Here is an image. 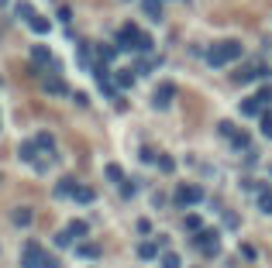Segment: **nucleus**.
Listing matches in <instances>:
<instances>
[{
    "mask_svg": "<svg viewBox=\"0 0 272 268\" xmlns=\"http://www.w3.org/2000/svg\"><path fill=\"white\" fill-rule=\"evenodd\" d=\"M183 107H186V114H190V124H196V120H200V114H203L200 96H196V93H186V96H183Z\"/></svg>",
    "mask_w": 272,
    "mask_h": 268,
    "instance_id": "0eeeda50",
    "label": "nucleus"
},
{
    "mask_svg": "<svg viewBox=\"0 0 272 268\" xmlns=\"http://www.w3.org/2000/svg\"><path fill=\"white\" fill-rule=\"evenodd\" d=\"M186 230H200V220L196 217H186Z\"/></svg>",
    "mask_w": 272,
    "mask_h": 268,
    "instance_id": "f704fd0d",
    "label": "nucleus"
},
{
    "mask_svg": "<svg viewBox=\"0 0 272 268\" xmlns=\"http://www.w3.org/2000/svg\"><path fill=\"white\" fill-rule=\"evenodd\" d=\"M241 41H234V38H228V41H217L214 48L207 52V62L210 65H228V62H234V58H241Z\"/></svg>",
    "mask_w": 272,
    "mask_h": 268,
    "instance_id": "f03ea898",
    "label": "nucleus"
},
{
    "mask_svg": "<svg viewBox=\"0 0 272 268\" xmlns=\"http://www.w3.org/2000/svg\"><path fill=\"white\" fill-rule=\"evenodd\" d=\"M66 230H69L73 237H83V234H86V230H90V227H86L83 220H73V224H69V227H66Z\"/></svg>",
    "mask_w": 272,
    "mask_h": 268,
    "instance_id": "a878e982",
    "label": "nucleus"
},
{
    "mask_svg": "<svg viewBox=\"0 0 272 268\" xmlns=\"http://www.w3.org/2000/svg\"><path fill=\"white\" fill-rule=\"evenodd\" d=\"M262 134H265V138H272V117H269V114L262 117Z\"/></svg>",
    "mask_w": 272,
    "mask_h": 268,
    "instance_id": "7c9ffc66",
    "label": "nucleus"
},
{
    "mask_svg": "<svg viewBox=\"0 0 272 268\" xmlns=\"http://www.w3.org/2000/svg\"><path fill=\"white\" fill-rule=\"evenodd\" d=\"M103 172H107V179H111V182H124V172H121V165H107Z\"/></svg>",
    "mask_w": 272,
    "mask_h": 268,
    "instance_id": "5701e85b",
    "label": "nucleus"
},
{
    "mask_svg": "<svg viewBox=\"0 0 272 268\" xmlns=\"http://www.w3.org/2000/svg\"><path fill=\"white\" fill-rule=\"evenodd\" d=\"M135 189H138L135 182H124V186H121V192H124V196H135Z\"/></svg>",
    "mask_w": 272,
    "mask_h": 268,
    "instance_id": "72a5a7b5",
    "label": "nucleus"
},
{
    "mask_svg": "<svg viewBox=\"0 0 272 268\" xmlns=\"http://www.w3.org/2000/svg\"><path fill=\"white\" fill-rule=\"evenodd\" d=\"M41 83H45V90H48V93H59V96L69 93V86H66L59 76H41Z\"/></svg>",
    "mask_w": 272,
    "mask_h": 268,
    "instance_id": "1a4fd4ad",
    "label": "nucleus"
},
{
    "mask_svg": "<svg viewBox=\"0 0 272 268\" xmlns=\"http://www.w3.org/2000/svg\"><path fill=\"white\" fill-rule=\"evenodd\" d=\"M258 110H262V100H258V96H248V100H241V114H245V117H255Z\"/></svg>",
    "mask_w": 272,
    "mask_h": 268,
    "instance_id": "9b49d317",
    "label": "nucleus"
},
{
    "mask_svg": "<svg viewBox=\"0 0 272 268\" xmlns=\"http://www.w3.org/2000/svg\"><path fill=\"white\" fill-rule=\"evenodd\" d=\"M76 179H73V175H66V179H59V186H56V196H73V192H76Z\"/></svg>",
    "mask_w": 272,
    "mask_h": 268,
    "instance_id": "9d476101",
    "label": "nucleus"
},
{
    "mask_svg": "<svg viewBox=\"0 0 272 268\" xmlns=\"http://www.w3.org/2000/svg\"><path fill=\"white\" fill-rule=\"evenodd\" d=\"M31 220H35V213L28 210V207H18V210H14V224H18V227H28Z\"/></svg>",
    "mask_w": 272,
    "mask_h": 268,
    "instance_id": "2eb2a0df",
    "label": "nucleus"
},
{
    "mask_svg": "<svg viewBox=\"0 0 272 268\" xmlns=\"http://www.w3.org/2000/svg\"><path fill=\"white\" fill-rule=\"evenodd\" d=\"M155 254H158V244H155V241H145V244L138 248V258H145V261H148V258H155Z\"/></svg>",
    "mask_w": 272,
    "mask_h": 268,
    "instance_id": "f3484780",
    "label": "nucleus"
},
{
    "mask_svg": "<svg viewBox=\"0 0 272 268\" xmlns=\"http://www.w3.org/2000/svg\"><path fill=\"white\" fill-rule=\"evenodd\" d=\"M38 268H59V261L56 258H52V254H45V258H41V265Z\"/></svg>",
    "mask_w": 272,
    "mask_h": 268,
    "instance_id": "2f4dec72",
    "label": "nucleus"
},
{
    "mask_svg": "<svg viewBox=\"0 0 272 268\" xmlns=\"http://www.w3.org/2000/svg\"><path fill=\"white\" fill-rule=\"evenodd\" d=\"M69 244H73V234H69V230H59L56 234V248H69Z\"/></svg>",
    "mask_w": 272,
    "mask_h": 268,
    "instance_id": "393cba45",
    "label": "nucleus"
},
{
    "mask_svg": "<svg viewBox=\"0 0 272 268\" xmlns=\"http://www.w3.org/2000/svg\"><path fill=\"white\" fill-rule=\"evenodd\" d=\"M217 131L224 134V138H234V124H228V120H221V124H217Z\"/></svg>",
    "mask_w": 272,
    "mask_h": 268,
    "instance_id": "c756f323",
    "label": "nucleus"
},
{
    "mask_svg": "<svg viewBox=\"0 0 272 268\" xmlns=\"http://www.w3.org/2000/svg\"><path fill=\"white\" fill-rule=\"evenodd\" d=\"M28 24H31V28L38 31V35H48V21H45V18H38V14H35V18L28 21Z\"/></svg>",
    "mask_w": 272,
    "mask_h": 268,
    "instance_id": "4be33fe9",
    "label": "nucleus"
},
{
    "mask_svg": "<svg viewBox=\"0 0 272 268\" xmlns=\"http://www.w3.org/2000/svg\"><path fill=\"white\" fill-rule=\"evenodd\" d=\"M200 199H203V189H200V186H179V189H176V203H179V207H193Z\"/></svg>",
    "mask_w": 272,
    "mask_h": 268,
    "instance_id": "20e7f679",
    "label": "nucleus"
},
{
    "mask_svg": "<svg viewBox=\"0 0 272 268\" xmlns=\"http://www.w3.org/2000/svg\"><path fill=\"white\" fill-rule=\"evenodd\" d=\"M14 14H18L21 21H31L35 18V7H31L28 0H18V4H14Z\"/></svg>",
    "mask_w": 272,
    "mask_h": 268,
    "instance_id": "4468645a",
    "label": "nucleus"
},
{
    "mask_svg": "<svg viewBox=\"0 0 272 268\" xmlns=\"http://www.w3.org/2000/svg\"><path fill=\"white\" fill-rule=\"evenodd\" d=\"M258 207H262L265 213H272V192H269V189H262V192H258Z\"/></svg>",
    "mask_w": 272,
    "mask_h": 268,
    "instance_id": "b1692460",
    "label": "nucleus"
},
{
    "mask_svg": "<svg viewBox=\"0 0 272 268\" xmlns=\"http://www.w3.org/2000/svg\"><path fill=\"white\" fill-rule=\"evenodd\" d=\"M117 48L121 52H152V38L145 31H138L135 24H124L117 31Z\"/></svg>",
    "mask_w": 272,
    "mask_h": 268,
    "instance_id": "f257e3e1",
    "label": "nucleus"
},
{
    "mask_svg": "<svg viewBox=\"0 0 272 268\" xmlns=\"http://www.w3.org/2000/svg\"><path fill=\"white\" fill-rule=\"evenodd\" d=\"M79 258H100V248H97V244H79Z\"/></svg>",
    "mask_w": 272,
    "mask_h": 268,
    "instance_id": "412c9836",
    "label": "nucleus"
},
{
    "mask_svg": "<svg viewBox=\"0 0 272 268\" xmlns=\"http://www.w3.org/2000/svg\"><path fill=\"white\" fill-rule=\"evenodd\" d=\"M141 7H145V14H148L152 21L162 18V0H141Z\"/></svg>",
    "mask_w": 272,
    "mask_h": 268,
    "instance_id": "ddd939ff",
    "label": "nucleus"
},
{
    "mask_svg": "<svg viewBox=\"0 0 272 268\" xmlns=\"http://www.w3.org/2000/svg\"><path fill=\"white\" fill-rule=\"evenodd\" d=\"M173 96H176V86H173V83H158V90L152 93V103L162 110V107H169V100H173Z\"/></svg>",
    "mask_w": 272,
    "mask_h": 268,
    "instance_id": "423d86ee",
    "label": "nucleus"
},
{
    "mask_svg": "<svg viewBox=\"0 0 272 268\" xmlns=\"http://www.w3.org/2000/svg\"><path fill=\"white\" fill-rule=\"evenodd\" d=\"M31 62H35V69H38V65H56L48 45H35V48H31Z\"/></svg>",
    "mask_w": 272,
    "mask_h": 268,
    "instance_id": "6e6552de",
    "label": "nucleus"
},
{
    "mask_svg": "<svg viewBox=\"0 0 272 268\" xmlns=\"http://www.w3.org/2000/svg\"><path fill=\"white\" fill-rule=\"evenodd\" d=\"M79 62H83L86 69L93 65V55H90V45H79Z\"/></svg>",
    "mask_w": 272,
    "mask_h": 268,
    "instance_id": "cd10ccee",
    "label": "nucleus"
},
{
    "mask_svg": "<svg viewBox=\"0 0 272 268\" xmlns=\"http://www.w3.org/2000/svg\"><path fill=\"white\" fill-rule=\"evenodd\" d=\"M158 169H162V172H173V169H176V162L169 158V155H162V158H158Z\"/></svg>",
    "mask_w": 272,
    "mask_h": 268,
    "instance_id": "c85d7f7f",
    "label": "nucleus"
},
{
    "mask_svg": "<svg viewBox=\"0 0 272 268\" xmlns=\"http://www.w3.org/2000/svg\"><path fill=\"white\" fill-rule=\"evenodd\" d=\"M41 258H45L41 244L28 241V244H24V251H21V268H38V265H41Z\"/></svg>",
    "mask_w": 272,
    "mask_h": 268,
    "instance_id": "7ed1b4c3",
    "label": "nucleus"
},
{
    "mask_svg": "<svg viewBox=\"0 0 272 268\" xmlns=\"http://www.w3.org/2000/svg\"><path fill=\"white\" fill-rule=\"evenodd\" d=\"M35 145H38L41 152H48V155H52V148H56V141H52V134H38V138H35Z\"/></svg>",
    "mask_w": 272,
    "mask_h": 268,
    "instance_id": "6ab92c4d",
    "label": "nucleus"
},
{
    "mask_svg": "<svg viewBox=\"0 0 272 268\" xmlns=\"http://www.w3.org/2000/svg\"><path fill=\"white\" fill-rule=\"evenodd\" d=\"M18 155L24 158V162H35V155H38V145H35V141H21Z\"/></svg>",
    "mask_w": 272,
    "mask_h": 268,
    "instance_id": "f8f14e48",
    "label": "nucleus"
},
{
    "mask_svg": "<svg viewBox=\"0 0 272 268\" xmlns=\"http://www.w3.org/2000/svg\"><path fill=\"white\" fill-rule=\"evenodd\" d=\"M193 244L203 251V254H217V230H196Z\"/></svg>",
    "mask_w": 272,
    "mask_h": 268,
    "instance_id": "39448f33",
    "label": "nucleus"
},
{
    "mask_svg": "<svg viewBox=\"0 0 272 268\" xmlns=\"http://www.w3.org/2000/svg\"><path fill=\"white\" fill-rule=\"evenodd\" d=\"M258 100H262V107H265V103H272V86H265V90L258 93Z\"/></svg>",
    "mask_w": 272,
    "mask_h": 268,
    "instance_id": "473e14b6",
    "label": "nucleus"
},
{
    "mask_svg": "<svg viewBox=\"0 0 272 268\" xmlns=\"http://www.w3.org/2000/svg\"><path fill=\"white\" fill-rule=\"evenodd\" d=\"M162 268H179V254L166 251V254H162Z\"/></svg>",
    "mask_w": 272,
    "mask_h": 268,
    "instance_id": "bb28decb",
    "label": "nucleus"
},
{
    "mask_svg": "<svg viewBox=\"0 0 272 268\" xmlns=\"http://www.w3.org/2000/svg\"><path fill=\"white\" fill-rule=\"evenodd\" d=\"M114 83H117V86H121V90H128V86L135 83V73H131V69H117Z\"/></svg>",
    "mask_w": 272,
    "mask_h": 268,
    "instance_id": "dca6fc26",
    "label": "nucleus"
},
{
    "mask_svg": "<svg viewBox=\"0 0 272 268\" xmlns=\"http://www.w3.org/2000/svg\"><path fill=\"white\" fill-rule=\"evenodd\" d=\"M73 196H76L79 203H93V189H90V186H76V192H73Z\"/></svg>",
    "mask_w": 272,
    "mask_h": 268,
    "instance_id": "aec40b11",
    "label": "nucleus"
},
{
    "mask_svg": "<svg viewBox=\"0 0 272 268\" xmlns=\"http://www.w3.org/2000/svg\"><path fill=\"white\" fill-rule=\"evenodd\" d=\"M117 52H121V48H117V45H100V48H97V55H100V62H111V58H114Z\"/></svg>",
    "mask_w": 272,
    "mask_h": 268,
    "instance_id": "a211bd4d",
    "label": "nucleus"
}]
</instances>
